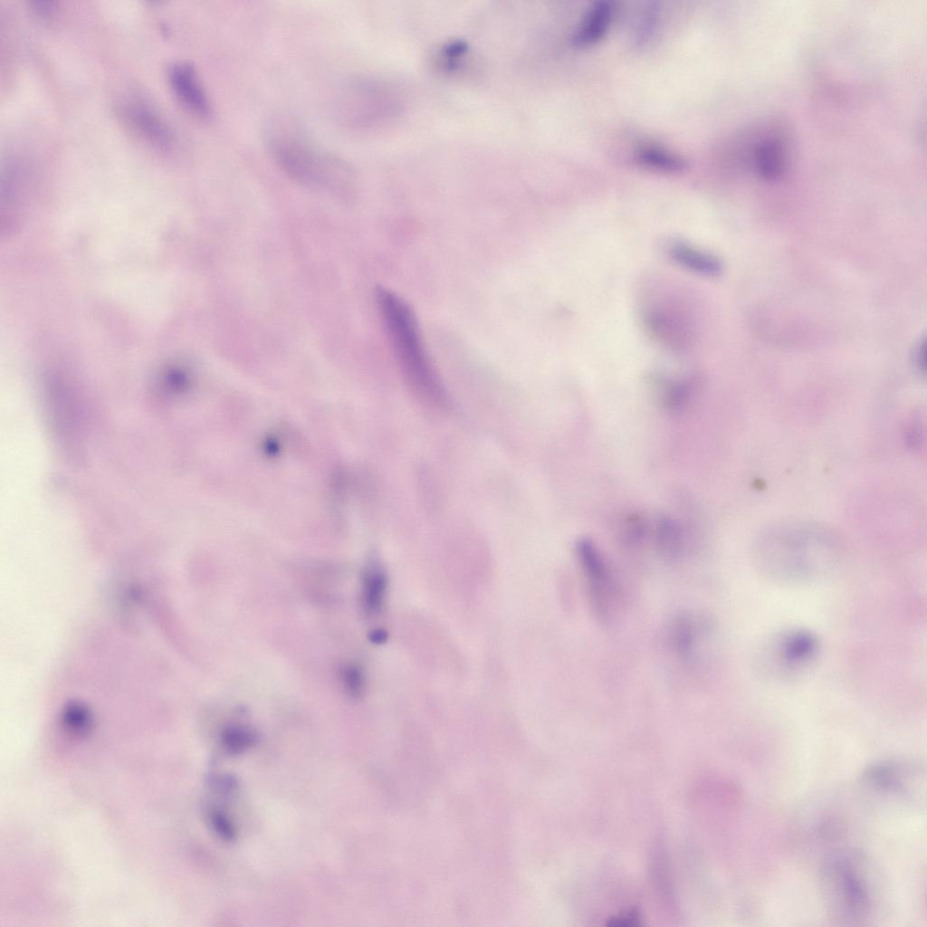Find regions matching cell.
<instances>
[{
    "label": "cell",
    "instance_id": "23",
    "mask_svg": "<svg viewBox=\"0 0 927 927\" xmlns=\"http://www.w3.org/2000/svg\"><path fill=\"white\" fill-rule=\"evenodd\" d=\"M387 631L381 628L374 629L368 635L369 640L377 645L385 643L387 640Z\"/></svg>",
    "mask_w": 927,
    "mask_h": 927
},
{
    "label": "cell",
    "instance_id": "1",
    "mask_svg": "<svg viewBox=\"0 0 927 927\" xmlns=\"http://www.w3.org/2000/svg\"><path fill=\"white\" fill-rule=\"evenodd\" d=\"M264 140L273 161L293 180L339 194L353 188L356 175L351 165L318 144L293 119L272 117Z\"/></svg>",
    "mask_w": 927,
    "mask_h": 927
},
{
    "label": "cell",
    "instance_id": "9",
    "mask_svg": "<svg viewBox=\"0 0 927 927\" xmlns=\"http://www.w3.org/2000/svg\"><path fill=\"white\" fill-rule=\"evenodd\" d=\"M129 122L138 133L152 146L169 149L174 144L171 129L148 103L142 100H131L124 109Z\"/></svg>",
    "mask_w": 927,
    "mask_h": 927
},
{
    "label": "cell",
    "instance_id": "21",
    "mask_svg": "<svg viewBox=\"0 0 927 927\" xmlns=\"http://www.w3.org/2000/svg\"><path fill=\"white\" fill-rule=\"evenodd\" d=\"M209 819L214 830L225 839H232L234 836V827L226 815L220 810L212 809Z\"/></svg>",
    "mask_w": 927,
    "mask_h": 927
},
{
    "label": "cell",
    "instance_id": "17",
    "mask_svg": "<svg viewBox=\"0 0 927 927\" xmlns=\"http://www.w3.org/2000/svg\"><path fill=\"white\" fill-rule=\"evenodd\" d=\"M255 733L247 727L242 725H230L226 727L221 735V741L224 748L231 753H239L254 743Z\"/></svg>",
    "mask_w": 927,
    "mask_h": 927
},
{
    "label": "cell",
    "instance_id": "8",
    "mask_svg": "<svg viewBox=\"0 0 927 927\" xmlns=\"http://www.w3.org/2000/svg\"><path fill=\"white\" fill-rule=\"evenodd\" d=\"M167 76L175 95L186 110L201 119L211 118L210 100L192 64L174 62L168 67Z\"/></svg>",
    "mask_w": 927,
    "mask_h": 927
},
{
    "label": "cell",
    "instance_id": "5",
    "mask_svg": "<svg viewBox=\"0 0 927 927\" xmlns=\"http://www.w3.org/2000/svg\"><path fill=\"white\" fill-rule=\"evenodd\" d=\"M822 644L812 630L794 626L769 636L758 647L754 664L761 677L789 682L803 676L817 662Z\"/></svg>",
    "mask_w": 927,
    "mask_h": 927
},
{
    "label": "cell",
    "instance_id": "19",
    "mask_svg": "<svg viewBox=\"0 0 927 927\" xmlns=\"http://www.w3.org/2000/svg\"><path fill=\"white\" fill-rule=\"evenodd\" d=\"M341 677L345 689L349 695L354 698L359 697L364 689L362 670L355 664L346 665L341 670Z\"/></svg>",
    "mask_w": 927,
    "mask_h": 927
},
{
    "label": "cell",
    "instance_id": "4",
    "mask_svg": "<svg viewBox=\"0 0 927 927\" xmlns=\"http://www.w3.org/2000/svg\"><path fill=\"white\" fill-rule=\"evenodd\" d=\"M760 574L770 583L801 587L822 580L837 561L835 543L806 533L776 535L757 546L755 558Z\"/></svg>",
    "mask_w": 927,
    "mask_h": 927
},
{
    "label": "cell",
    "instance_id": "20",
    "mask_svg": "<svg viewBox=\"0 0 927 927\" xmlns=\"http://www.w3.org/2000/svg\"><path fill=\"white\" fill-rule=\"evenodd\" d=\"M645 533V525L639 516L629 517L623 527V538L627 544L639 543Z\"/></svg>",
    "mask_w": 927,
    "mask_h": 927
},
{
    "label": "cell",
    "instance_id": "16",
    "mask_svg": "<svg viewBox=\"0 0 927 927\" xmlns=\"http://www.w3.org/2000/svg\"><path fill=\"white\" fill-rule=\"evenodd\" d=\"M655 542L661 555L670 560L678 559L683 551V535L679 525L671 517L662 516L655 527Z\"/></svg>",
    "mask_w": 927,
    "mask_h": 927
},
{
    "label": "cell",
    "instance_id": "14",
    "mask_svg": "<svg viewBox=\"0 0 927 927\" xmlns=\"http://www.w3.org/2000/svg\"><path fill=\"white\" fill-rule=\"evenodd\" d=\"M635 158L641 166L665 173H678L688 166L682 156L654 145L640 147L636 151Z\"/></svg>",
    "mask_w": 927,
    "mask_h": 927
},
{
    "label": "cell",
    "instance_id": "24",
    "mask_svg": "<svg viewBox=\"0 0 927 927\" xmlns=\"http://www.w3.org/2000/svg\"><path fill=\"white\" fill-rule=\"evenodd\" d=\"M924 353H925V351H924V342H921V344L917 347V349H916L915 360H916L919 368H922V369L924 368V364H925Z\"/></svg>",
    "mask_w": 927,
    "mask_h": 927
},
{
    "label": "cell",
    "instance_id": "6",
    "mask_svg": "<svg viewBox=\"0 0 927 927\" xmlns=\"http://www.w3.org/2000/svg\"><path fill=\"white\" fill-rule=\"evenodd\" d=\"M924 770L918 763L904 760H884L871 763L860 775V783L878 794L907 798L916 794Z\"/></svg>",
    "mask_w": 927,
    "mask_h": 927
},
{
    "label": "cell",
    "instance_id": "15",
    "mask_svg": "<svg viewBox=\"0 0 927 927\" xmlns=\"http://www.w3.org/2000/svg\"><path fill=\"white\" fill-rule=\"evenodd\" d=\"M387 579L382 569L372 566L366 569L362 579V606L374 615L380 611L387 591Z\"/></svg>",
    "mask_w": 927,
    "mask_h": 927
},
{
    "label": "cell",
    "instance_id": "3",
    "mask_svg": "<svg viewBox=\"0 0 927 927\" xmlns=\"http://www.w3.org/2000/svg\"><path fill=\"white\" fill-rule=\"evenodd\" d=\"M375 297L387 338L406 378L424 397L444 404L447 401L444 389L411 305L385 287H377Z\"/></svg>",
    "mask_w": 927,
    "mask_h": 927
},
{
    "label": "cell",
    "instance_id": "2",
    "mask_svg": "<svg viewBox=\"0 0 927 927\" xmlns=\"http://www.w3.org/2000/svg\"><path fill=\"white\" fill-rule=\"evenodd\" d=\"M867 856L855 850L827 855L819 870V885L826 911L841 925H863L873 917L880 902L878 873Z\"/></svg>",
    "mask_w": 927,
    "mask_h": 927
},
{
    "label": "cell",
    "instance_id": "7",
    "mask_svg": "<svg viewBox=\"0 0 927 927\" xmlns=\"http://www.w3.org/2000/svg\"><path fill=\"white\" fill-rule=\"evenodd\" d=\"M576 552L592 609L598 618L607 619L612 611L616 593L610 570L591 540H578L576 543Z\"/></svg>",
    "mask_w": 927,
    "mask_h": 927
},
{
    "label": "cell",
    "instance_id": "11",
    "mask_svg": "<svg viewBox=\"0 0 927 927\" xmlns=\"http://www.w3.org/2000/svg\"><path fill=\"white\" fill-rule=\"evenodd\" d=\"M614 14L615 5L611 1L595 2L574 31L573 44L578 47H588L601 41L611 26Z\"/></svg>",
    "mask_w": 927,
    "mask_h": 927
},
{
    "label": "cell",
    "instance_id": "18",
    "mask_svg": "<svg viewBox=\"0 0 927 927\" xmlns=\"http://www.w3.org/2000/svg\"><path fill=\"white\" fill-rule=\"evenodd\" d=\"M693 390V385L688 380H680L671 384L663 397L664 407L672 413L682 411L689 404Z\"/></svg>",
    "mask_w": 927,
    "mask_h": 927
},
{
    "label": "cell",
    "instance_id": "13",
    "mask_svg": "<svg viewBox=\"0 0 927 927\" xmlns=\"http://www.w3.org/2000/svg\"><path fill=\"white\" fill-rule=\"evenodd\" d=\"M667 252L676 263L693 272L715 276L722 272V263L715 256L683 242L671 243Z\"/></svg>",
    "mask_w": 927,
    "mask_h": 927
},
{
    "label": "cell",
    "instance_id": "22",
    "mask_svg": "<svg viewBox=\"0 0 927 927\" xmlns=\"http://www.w3.org/2000/svg\"><path fill=\"white\" fill-rule=\"evenodd\" d=\"M32 9L33 12L41 16H46L52 14L54 9V2L53 1H33L32 2Z\"/></svg>",
    "mask_w": 927,
    "mask_h": 927
},
{
    "label": "cell",
    "instance_id": "10",
    "mask_svg": "<svg viewBox=\"0 0 927 927\" xmlns=\"http://www.w3.org/2000/svg\"><path fill=\"white\" fill-rule=\"evenodd\" d=\"M712 625L704 616L684 613L676 616L671 623L668 632L670 647L675 655L684 661H689L702 639L711 634Z\"/></svg>",
    "mask_w": 927,
    "mask_h": 927
},
{
    "label": "cell",
    "instance_id": "12",
    "mask_svg": "<svg viewBox=\"0 0 927 927\" xmlns=\"http://www.w3.org/2000/svg\"><path fill=\"white\" fill-rule=\"evenodd\" d=\"M751 158L752 166L760 177L768 180L778 179L788 167L786 143L777 136L763 137L753 147Z\"/></svg>",
    "mask_w": 927,
    "mask_h": 927
}]
</instances>
